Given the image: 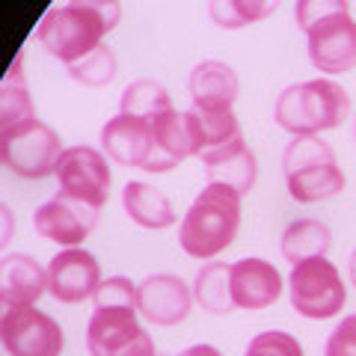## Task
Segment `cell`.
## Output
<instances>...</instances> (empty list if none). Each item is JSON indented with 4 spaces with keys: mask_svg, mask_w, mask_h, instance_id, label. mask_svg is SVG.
Listing matches in <instances>:
<instances>
[{
    "mask_svg": "<svg viewBox=\"0 0 356 356\" xmlns=\"http://www.w3.org/2000/svg\"><path fill=\"white\" fill-rule=\"evenodd\" d=\"M119 15V3H110V0H72L42 18L36 36L51 57L74 65L102 48V39L116 27Z\"/></svg>",
    "mask_w": 356,
    "mask_h": 356,
    "instance_id": "6da1fadb",
    "label": "cell"
},
{
    "mask_svg": "<svg viewBox=\"0 0 356 356\" xmlns=\"http://www.w3.org/2000/svg\"><path fill=\"white\" fill-rule=\"evenodd\" d=\"M241 229V196L229 187L205 184L178 226V243L191 259H214L232 247Z\"/></svg>",
    "mask_w": 356,
    "mask_h": 356,
    "instance_id": "7a4b0ae2",
    "label": "cell"
},
{
    "mask_svg": "<svg viewBox=\"0 0 356 356\" xmlns=\"http://www.w3.org/2000/svg\"><path fill=\"white\" fill-rule=\"evenodd\" d=\"M350 113V98L348 92L327 77L318 81H303L288 86L276 98L273 119L282 131L294 137H318L321 131L339 128Z\"/></svg>",
    "mask_w": 356,
    "mask_h": 356,
    "instance_id": "3957f363",
    "label": "cell"
},
{
    "mask_svg": "<svg viewBox=\"0 0 356 356\" xmlns=\"http://www.w3.org/2000/svg\"><path fill=\"white\" fill-rule=\"evenodd\" d=\"M282 172L288 193L297 202H324L344 191V172L336 152L321 137H294L282 152Z\"/></svg>",
    "mask_w": 356,
    "mask_h": 356,
    "instance_id": "277c9868",
    "label": "cell"
},
{
    "mask_svg": "<svg viewBox=\"0 0 356 356\" xmlns=\"http://www.w3.org/2000/svg\"><path fill=\"white\" fill-rule=\"evenodd\" d=\"M288 294H291V306L297 309V315L327 321L344 309L348 288H344L339 267L327 255H318V259H306L291 267Z\"/></svg>",
    "mask_w": 356,
    "mask_h": 356,
    "instance_id": "5b68a950",
    "label": "cell"
},
{
    "mask_svg": "<svg viewBox=\"0 0 356 356\" xmlns=\"http://www.w3.org/2000/svg\"><path fill=\"white\" fill-rule=\"evenodd\" d=\"M63 152L65 149L57 137V131L48 128L39 119L24 122V125L9 128V131H0V158H3V166L21 178H30V181L54 175Z\"/></svg>",
    "mask_w": 356,
    "mask_h": 356,
    "instance_id": "8992f818",
    "label": "cell"
},
{
    "mask_svg": "<svg viewBox=\"0 0 356 356\" xmlns=\"http://www.w3.org/2000/svg\"><path fill=\"white\" fill-rule=\"evenodd\" d=\"M89 356H158L154 339L137 321V306H102L86 327Z\"/></svg>",
    "mask_w": 356,
    "mask_h": 356,
    "instance_id": "52a82bcc",
    "label": "cell"
},
{
    "mask_svg": "<svg viewBox=\"0 0 356 356\" xmlns=\"http://www.w3.org/2000/svg\"><path fill=\"white\" fill-rule=\"evenodd\" d=\"M306 39H309V60L318 72L327 74L350 72L356 65V21L350 18L348 0H341L315 27H309Z\"/></svg>",
    "mask_w": 356,
    "mask_h": 356,
    "instance_id": "ba28073f",
    "label": "cell"
},
{
    "mask_svg": "<svg viewBox=\"0 0 356 356\" xmlns=\"http://www.w3.org/2000/svg\"><path fill=\"white\" fill-rule=\"evenodd\" d=\"M0 341H3V350L9 356H60L65 336L51 315L24 306L3 312Z\"/></svg>",
    "mask_w": 356,
    "mask_h": 356,
    "instance_id": "9c48e42d",
    "label": "cell"
},
{
    "mask_svg": "<svg viewBox=\"0 0 356 356\" xmlns=\"http://www.w3.org/2000/svg\"><path fill=\"white\" fill-rule=\"evenodd\" d=\"M57 184H60V193L72 196V199H81L86 205H95L102 208L110 196V166L107 158L98 149H89V146H72L60 154L57 161Z\"/></svg>",
    "mask_w": 356,
    "mask_h": 356,
    "instance_id": "30bf717a",
    "label": "cell"
},
{
    "mask_svg": "<svg viewBox=\"0 0 356 356\" xmlns=\"http://www.w3.org/2000/svg\"><path fill=\"white\" fill-rule=\"evenodd\" d=\"M98 211L95 205H86L81 199H72L65 193H57L54 199H48L44 205L36 208L33 214V229L36 235L44 241H54L60 247H77L89 238V232L95 229L98 222Z\"/></svg>",
    "mask_w": 356,
    "mask_h": 356,
    "instance_id": "8fae6325",
    "label": "cell"
},
{
    "mask_svg": "<svg viewBox=\"0 0 356 356\" xmlns=\"http://www.w3.org/2000/svg\"><path fill=\"white\" fill-rule=\"evenodd\" d=\"M102 146L104 152L122 166H134V170H154V131L152 119L119 113L107 119L102 128Z\"/></svg>",
    "mask_w": 356,
    "mask_h": 356,
    "instance_id": "7c38bea8",
    "label": "cell"
},
{
    "mask_svg": "<svg viewBox=\"0 0 356 356\" xmlns=\"http://www.w3.org/2000/svg\"><path fill=\"white\" fill-rule=\"evenodd\" d=\"M102 282V264L86 250H63L48 264V291L60 303H81L86 297H95Z\"/></svg>",
    "mask_w": 356,
    "mask_h": 356,
    "instance_id": "4fadbf2b",
    "label": "cell"
},
{
    "mask_svg": "<svg viewBox=\"0 0 356 356\" xmlns=\"http://www.w3.org/2000/svg\"><path fill=\"white\" fill-rule=\"evenodd\" d=\"M193 291L172 273H154L137 285V312L149 324L175 327L191 315Z\"/></svg>",
    "mask_w": 356,
    "mask_h": 356,
    "instance_id": "5bb4252c",
    "label": "cell"
},
{
    "mask_svg": "<svg viewBox=\"0 0 356 356\" xmlns=\"http://www.w3.org/2000/svg\"><path fill=\"white\" fill-rule=\"evenodd\" d=\"M232 303L235 309H267L282 294V276L280 270L264 259H241L232 264Z\"/></svg>",
    "mask_w": 356,
    "mask_h": 356,
    "instance_id": "9a60e30c",
    "label": "cell"
},
{
    "mask_svg": "<svg viewBox=\"0 0 356 356\" xmlns=\"http://www.w3.org/2000/svg\"><path fill=\"white\" fill-rule=\"evenodd\" d=\"M48 291V270L24 252H9L0 261V303L3 309H24Z\"/></svg>",
    "mask_w": 356,
    "mask_h": 356,
    "instance_id": "2e32d148",
    "label": "cell"
},
{
    "mask_svg": "<svg viewBox=\"0 0 356 356\" xmlns=\"http://www.w3.org/2000/svg\"><path fill=\"white\" fill-rule=\"evenodd\" d=\"M202 166H205L208 184L229 187V191H235L241 199L252 191L255 178H259V161H255V154L250 152V146L243 140L232 143V146L220 149L214 154H205Z\"/></svg>",
    "mask_w": 356,
    "mask_h": 356,
    "instance_id": "e0dca14e",
    "label": "cell"
},
{
    "mask_svg": "<svg viewBox=\"0 0 356 356\" xmlns=\"http://www.w3.org/2000/svg\"><path fill=\"white\" fill-rule=\"evenodd\" d=\"M191 98L193 107L202 110H232L241 95V81L232 65L220 60H205L191 72Z\"/></svg>",
    "mask_w": 356,
    "mask_h": 356,
    "instance_id": "ac0fdd59",
    "label": "cell"
},
{
    "mask_svg": "<svg viewBox=\"0 0 356 356\" xmlns=\"http://www.w3.org/2000/svg\"><path fill=\"white\" fill-rule=\"evenodd\" d=\"M187 128L193 137V149L196 158L202 161L205 154H214L220 149L232 146V143L243 140L241 125L232 110H202V107H191L187 110Z\"/></svg>",
    "mask_w": 356,
    "mask_h": 356,
    "instance_id": "d6986e66",
    "label": "cell"
},
{
    "mask_svg": "<svg viewBox=\"0 0 356 356\" xmlns=\"http://www.w3.org/2000/svg\"><path fill=\"white\" fill-rule=\"evenodd\" d=\"M122 205L128 217L143 229H170L175 222V208L158 187L146 181H128L122 191Z\"/></svg>",
    "mask_w": 356,
    "mask_h": 356,
    "instance_id": "ffe728a7",
    "label": "cell"
},
{
    "mask_svg": "<svg viewBox=\"0 0 356 356\" xmlns=\"http://www.w3.org/2000/svg\"><path fill=\"white\" fill-rule=\"evenodd\" d=\"M332 247V232L327 222L321 220H297L282 232L280 250L285 255V261L300 264L306 259H318V255H327Z\"/></svg>",
    "mask_w": 356,
    "mask_h": 356,
    "instance_id": "44dd1931",
    "label": "cell"
},
{
    "mask_svg": "<svg viewBox=\"0 0 356 356\" xmlns=\"http://www.w3.org/2000/svg\"><path fill=\"white\" fill-rule=\"evenodd\" d=\"M229 276H232V264H226V261H211L196 273L193 300L205 312H211V315H226V312L235 309Z\"/></svg>",
    "mask_w": 356,
    "mask_h": 356,
    "instance_id": "7402d4cb",
    "label": "cell"
},
{
    "mask_svg": "<svg viewBox=\"0 0 356 356\" xmlns=\"http://www.w3.org/2000/svg\"><path fill=\"white\" fill-rule=\"evenodd\" d=\"M36 119V110H33L27 83H24V72H21V60L13 63V69L6 72L3 86H0V131L18 128L24 122Z\"/></svg>",
    "mask_w": 356,
    "mask_h": 356,
    "instance_id": "603a6c76",
    "label": "cell"
},
{
    "mask_svg": "<svg viewBox=\"0 0 356 356\" xmlns=\"http://www.w3.org/2000/svg\"><path fill=\"white\" fill-rule=\"evenodd\" d=\"M172 110V98L166 92V86L158 81H134L125 92H122V110L119 113L152 119L158 113Z\"/></svg>",
    "mask_w": 356,
    "mask_h": 356,
    "instance_id": "cb8c5ba5",
    "label": "cell"
},
{
    "mask_svg": "<svg viewBox=\"0 0 356 356\" xmlns=\"http://www.w3.org/2000/svg\"><path fill=\"white\" fill-rule=\"evenodd\" d=\"M280 9V3H259V0H211L208 3V15L214 18V24L226 27V30H241L247 24H255L264 15H270Z\"/></svg>",
    "mask_w": 356,
    "mask_h": 356,
    "instance_id": "d4e9b609",
    "label": "cell"
},
{
    "mask_svg": "<svg viewBox=\"0 0 356 356\" xmlns=\"http://www.w3.org/2000/svg\"><path fill=\"white\" fill-rule=\"evenodd\" d=\"M69 74L83 86H104L116 77V54L102 44V48L92 51L89 57L69 65Z\"/></svg>",
    "mask_w": 356,
    "mask_h": 356,
    "instance_id": "484cf974",
    "label": "cell"
},
{
    "mask_svg": "<svg viewBox=\"0 0 356 356\" xmlns=\"http://www.w3.org/2000/svg\"><path fill=\"white\" fill-rule=\"evenodd\" d=\"M243 356H303V348H300V341L291 332L267 330V332H259L247 344V353Z\"/></svg>",
    "mask_w": 356,
    "mask_h": 356,
    "instance_id": "4316f807",
    "label": "cell"
},
{
    "mask_svg": "<svg viewBox=\"0 0 356 356\" xmlns=\"http://www.w3.org/2000/svg\"><path fill=\"white\" fill-rule=\"evenodd\" d=\"M95 309L102 306H137V285L125 276H110L98 285L95 291Z\"/></svg>",
    "mask_w": 356,
    "mask_h": 356,
    "instance_id": "83f0119b",
    "label": "cell"
},
{
    "mask_svg": "<svg viewBox=\"0 0 356 356\" xmlns=\"http://www.w3.org/2000/svg\"><path fill=\"white\" fill-rule=\"evenodd\" d=\"M324 356H356V315H348L330 332Z\"/></svg>",
    "mask_w": 356,
    "mask_h": 356,
    "instance_id": "f1b7e54d",
    "label": "cell"
},
{
    "mask_svg": "<svg viewBox=\"0 0 356 356\" xmlns=\"http://www.w3.org/2000/svg\"><path fill=\"white\" fill-rule=\"evenodd\" d=\"M339 3H341V0H300L297 9H294L300 30L306 33L309 27H315L318 21H321V18H327Z\"/></svg>",
    "mask_w": 356,
    "mask_h": 356,
    "instance_id": "f546056e",
    "label": "cell"
},
{
    "mask_svg": "<svg viewBox=\"0 0 356 356\" xmlns=\"http://www.w3.org/2000/svg\"><path fill=\"white\" fill-rule=\"evenodd\" d=\"M181 356H222L217 348H211V344H193V348H187Z\"/></svg>",
    "mask_w": 356,
    "mask_h": 356,
    "instance_id": "4dcf8cb0",
    "label": "cell"
},
{
    "mask_svg": "<svg viewBox=\"0 0 356 356\" xmlns=\"http://www.w3.org/2000/svg\"><path fill=\"white\" fill-rule=\"evenodd\" d=\"M348 276H350V285L356 288V250L350 252V261H348Z\"/></svg>",
    "mask_w": 356,
    "mask_h": 356,
    "instance_id": "1f68e13d",
    "label": "cell"
},
{
    "mask_svg": "<svg viewBox=\"0 0 356 356\" xmlns=\"http://www.w3.org/2000/svg\"><path fill=\"white\" fill-rule=\"evenodd\" d=\"M353 140H356V122H353Z\"/></svg>",
    "mask_w": 356,
    "mask_h": 356,
    "instance_id": "d6a6232c",
    "label": "cell"
},
{
    "mask_svg": "<svg viewBox=\"0 0 356 356\" xmlns=\"http://www.w3.org/2000/svg\"><path fill=\"white\" fill-rule=\"evenodd\" d=\"M158 356H166V353H158Z\"/></svg>",
    "mask_w": 356,
    "mask_h": 356,
    "instance_id": "836d02e7",
    "label": "cell"
}]
</instances>
